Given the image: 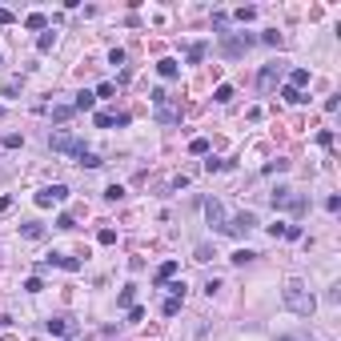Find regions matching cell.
Instances as JSON below:
<instances>
[{
    "mask_svg": "<svg viewBox=\"0 0 341 341\" xmlns=\"http://www.w3.org/2000/svg\"><path fill=\"white\" fill-rule=\"evenodd\" d=\"M281 237H289V241H297V237H301V225H285V233Z\"/></svg>",
    "mask_w": 341,
    "mask_h": 341,
    "instance_id": "cell-41",
    "label": "cell"
},
{
    "mask_svg": "<svg viewBox=\"0 0 341 341\" xmlns=\"http://www.w3.org/2000/svg\"><path fill=\"white\" fill-rule=\"evenodd\" d=\"M97 241H101V245H116V233H113V229H101Z\"/></svg>",
    "mask_w": 341,
    "mask_h": 341,
    "instance_id": "cell-30",
    "label": "cell"
},
{
    "mask_svg": "<svg viewBox=\"0 0 341 341\" xmlns=\"http://www.w3.org/2000/svg\"><path fill=\"white\" fill-rule=\"evenodd\" d=\"M213 101H217V105H229V101H233V84H217Z\"/></svg>",
    "mask_w": 341,
    "mask_h": 341,
    "instance_id": "cell-20",
    "label": "cell"
},
{
    "mask_svg": "<svg viewBox=\"0 0 341 341\" xmlns=\"http://www.w3.org/2000/svg\"><path fill=\"white\" fill-rule=\"evenodd\" d=\"M68 116H72V105H57V109H53V120H57V124H64Z\"/></svg>",
    "mask_w": 341,
    "mask_h": 341,
    "instance_id": "cell-25",
    "label": "cell"
},
{
    "mask_svg": "<svg viewBox=\"0 0 341 341\" xmlns=\"http://www.w3.org/2000/svg\"><path fill=\"white\" fill-rule=\"evenodd\" d=\"M177 313H181V301L169 297V301H165V317H177Z\"/></svg>",
    "mask_w": 341,
    "mask_h": 341,
    "instance_id": "cell-31",
    "label": "cell"
},
{
    "mask_svg": "<svg viewBox=\"0 0 341 341\" xmlns=\"http://www.w3.org/2000/svg\"><path fill=\"white\" fill-rule=\"evenodd\" d=\"M277 72H281V64H277V60H273V64H265V68H261V76H257V84L269 93V89L277 84Z\"/></svg>",
    "mask_w": 341,
    "mask_h": 341,
    "instance_id": "cell-9",
    "label": "cell"
},
{
    "mask_svg": "<svg viewBox=\"0 0 341 341\" xmlns=\"http://www.w3.org/2000/svg\"><path fill=\"white\" fill-rule=\"evenodd\" d=\"M64 197H68V189H64V185H49V189H40V193H36V205H40V209H49V205H60Z\"/></svg>",
    "mask_w": 341,
    "mask_h": 341,
    "instance_id": "cell-6",
    "label": "cell"
},
{
    "mask_svg": "<svg viewBox=\"0 0 341 341\" xmlns=\"http://www.w3.org/2000/svg\"><path fill=\"white\" fill-rule=\"evenodd\" d=\"M253 16H257V8H237V20H241V24H249Z\"/></svg>",
    "mask_w": 341,
    "mask_h": 341,
    "instance_id": "cell-32",
    "label": "cell"
},
{
    "mask_svg": "<svg viewBox=\"0 0 341 341\" xmlns=\"http://www.w3.org/2000/svg\"><path fill=\"white\" fill-rule=\"evenodd\" d=\"M24 289H28V293H40L45 285H40V277H28V281H24Z\"/></svg>",
    "mask_w": 341,
    "mask_h": 341,
    "instance_id": "cell-40",
    "label": "cell"
},
{
    "mask_svg": "<svg viewBox=\"0 0 341 341\" xmlns=\"http://www.w3.org/2000/svg\"><path fill=\"white\" fill-rule=\"evenodd\" d=\"M205 57V40H197V45H189V60H193V64H197V60Z\"/></svg>",
    "mask_w": 341,
    "mask_h": 341,
    "instance_id": "cell-28",
    "label": "cell"
},
{
    "mask_svg": "<svg viewBox=\"0 0 341 341\" xmlns=\"http://www.w3.org/2000/svg\"><path fill=\"white\" fill-rule=\"evenodd\" d=\"M80 165H84V169H101V165H105V161H101V157H97V153H80Z\"/></svg>",
    "mask_w": 341,
    "mask_h": 341,
    "instance_id": "cell-24",
    "label": "cell"
},
{
    "mask_svg": "<svg viewBox=\"0 0 341 341\" xmlns=\"http://www.w3.org/2000/svg\"><path fill=\"white\" fill-rule=\"evenodd\" d=\"M213 257H217V253H213L209 245H201V249H197V261H213Z\"/></svg>",
    "mask_w": 341,
    "mask_h": 341,
    "instance_id": "cell-39",
    "label": "cell"
},
{
    "mask_svg": "<svg viewBox=\"0 0 341 341\" xmlns=\"http://www.w3.org/2000/svg\"><path fill=\"white\" fill-rule=\"evenodd\" d=\"M53 45H57V32H53V28H49V32H40L36 49H40V53H53Z\"/></svg>",
    "mask_w": 341,
    "mask_h": 341,
    "instance_id": "cell-18",
    "label": "cell"
},
{
    "mask_svg": "<svg viewBox=\"0 0 341 341\" xmlns=\"http://www.w3.org/2000/svg\"><path fill=\"white\" fill-rule=\"evenodd\" d=\"M109 64H124V49H113V53H109Z\"/></svg>",
    "mask_w": 341,
    "mask_h": 341,
    "instance_id": "cell-42",
    "label": "cell"
},
{
    "mask_svg": "<svg viewBox=\"0 0 341 341\" xmlns=\"http://www.w3.org/2000/svg\"><path fill=\"white\" fill-rule=\"evenodd\" d=\"M24 28H32V32H40V28H49V20H45V12H28V16H24Z\"/></svg>",
    "mask_w": 341,
    "mask_h": 341,
    "instance_id": "cell-14",
    "label": "cell"
},
{
    "mask_svg": "<svg viewBox=\"0 0 341 341\" xmlns=\"http://www.w3.org/2000/svg\"><path fill=\"white\" fill-rule=\"evenodd\" d=\"M253 257H257V253H253V249H237V253H233V257H229V261H233V265H249V261H253Z\"/></svg>",
    "mask_w": 341,
    "mask_h": 341,
    "instance_id": "cell-23",
    "label": "cell"
},
{
    "mask_svg": "<svg viewBox=\"0 0 341 341\" xmlns=\"http://www.w3.org/2000/svg\"><path fill=\"white\" fill-rule=\"evenodd\" d=\"M133 297H137V289H133V285H124V289H120V297H116V305H133Z\"/></svg>",
    "mask_w": 341,
    "mask_h": 341,
    "instance_id": "cell-27",
    "label": "cell"
},
{
    "mask_svg": "<svg viewBox=\"0 0 341 341\" xmlns=\"http://www.w3.org/2000/svg\"><path fill=\"white\" fill-rule=\"evenodd\" d=\"M20 233H24L28 241H40V237H45V225H40V221H28V225H20Z\"/></svg>",
    "mask_w": 341,
    "mask_h": 341,
    "instance_id": "cell-15",
    "label": "cell"
},
{
    "mask_svg": "<svg viewBox=\"0 0 341 341\" xmlns=\"http://www.w3.org/2000/svg\"><path fill=\"white\" fill-rule=\"evenodd\" d=\"M0 60H4V57H0Z\"/></svg>",
    "mask_w": 341,
    "mask_h": 341,
    "instance_id": "cell-44",
    "label": "cell"
},
{
    "mask_svg": "<svg viewBox=\"0 0 341 341\" xmlns=\"http://www.w3.org/2000/svg\"><path fill=\"white\" fill-rule=\"evenodd\" d=\"M253 229H257V217H253V213H237L233 221H225L229 237H245V233H253Z\"/></svg>",
    "mask_w": 341,
    "mask_h": 341,
    "instance_id": "cell-4",
    "label": "cell"
},
{
    "mask_svg": "<svg viewBox=\"0 0 341 341\" xmlns=\"http://www.w3.org/2000/svg\"><path fill=\"white\" fill-rule=\"evenodd\" d=\"M281 301L297 313V317H313V309H317V301H313V293L305 289L301 281H289L285 285V293H281Z\"/></svg>",
    "mask_w": 341,
    "mask_h": 341,
    "instance_id": "cell-1",
    "label": "cell"
},
{
    "mask_svg": "<svg viewBox=\"0 0 341 341\" xmlns=\"http://www.w3.org/2000/svg\"><path fill=\"white\" fill-rule=\"evenodd\" d=\"M113 124H129V113H97V129H113Z\"/></svg>",
    "mask_w": 341,
    "mask_h": 341,
    "instance_id": "cell-12",
    "label": "cell"
},
{
    "mask_svg": "<svg viewBox=\"0 0 341 341\" xmlns=\"http://www.w3.org/2000/svg\"><path fill=\"white\" fill-rule=\"evenodd\" d=\"M253 40L257 36H249V32H221V53L225 57H241V53L253 49Z\"/></svg>",
    "mask_w": 341,
    "mask_h": 341,
    "instance_id": "cell-2",
    "label": "cell"
},
{
    "mask_svg": "<svg viewBox=\"0 0 341 341\" xmlns=\"http://www.w3.org/2000/svg\"><path fill=\"white\" fill-rule=\"evenodd\" d=\"M169 293L177 297V301H185V281H173V285H169Z\"/></svg>",
    "mask_w": 341,
    "mask_h": 341,
    "instance_id": "cell-35",
    "label": "cell"
},
{
    "mask_svg": "<svg viewBox=\"0 0 341 341\" xmlns=\"http://www.w3.org/2000/svg\"><path fill=\"white\" fill-rule=\"evenodd\" d=\"M49 149H53V153H72V157H80V153H84V145H80L72 133H64V129L49 137Z\"/></svg>",
    "mask_w": 341,
    "mask_h": 341,
    "instance_id": "cell-3",
    "label": "cell"
},
{
    "mask_svg": "<svg viewBox=\"0 0 341 341\" xmlns=\"http://www.w3.org/2000/svg\"><path fill=\"white\" fill-rule=\"evenodd\" d=\"M189 153L205 157V153H209V141H205V137H193V141H189Z\"/></svg>",
    "mask_w": 341,
    "mask_h": 341,
    "instance_id": "cell-22",
    "label": "cell"
},
{
    "mask_svg": "<svg viewBox=\"0 0 341 341\" xmlns=\"http://www.w3.org/2000/svg\"><path fill=\"white\" fill-rule=\"evenodd\" d=\"M105 197H109V201H120V197H124V189H120V185H109V189H105Z\"/></svg>",
    "mask_w": 341,
    "mask_h": 341,
    "instance_id": "cell-34",
    "label": "cell"
},
{
    "mask_svg": "<svg viewBox=\"0 0 341 341\" xmlns=\"http://www.w3.org/2000/svg\"><path fill=\"white\" fill-rule=\"evenodd\" d=\"M289 169V161H269V165H265V173H285Z\"/></svg>",
    "mask_w": 341,
    "mask_h": 341,
    "instance_id": "cell-36",
    "label": "cell"
},
{
    "mask_svg": "<svg viewBox=\"0 0 341 341\" xmlns=\"http://www.w3.org/2000/svg\"><path fill=\"white\" fill-rule=\"evenodd\" d=\"M317 145H325V149H329V145H333V133H329V129H321V133H317Z\"/></svg>",
    "mask_w": 341,
    "mask_h": 341,
    "instance_id": "cell-38",
    "label": "cell"
},
{
    "mask_svg": "<svg viewBox=\"0 0 341 341\" xmlns=\"http://www.w3.org/2000/svg\"><path fill=\"white\" fill-rule=\"evenodd\" d=\"M217 169H225V161H221V157H209V161H205V173H217Z\"/></svg>",
    "mask_w": 341,
    "mask_h": 341,
    "instance_id": "cell-33",
    "label": "cell"
},
{
    "mask_svg": "<svg viewBox=\"0 0 341 341\" xmlns=\"http://www.w3.org/2000/svg\"><path fill=\"white\" fill-rule=\"evenodd\" d=\"M93 109H97V97H93L89 89H80L76 101H72V113H93Z\"/></svg>",
    "mask_w": 341,
    "mask_h": 341,
    "instance_id": "cell-10",
    "label": "cell"
},
{
    "mask_svg": "<svg viewBox=\"0 0 341 341\" xmlns=\"http://www.w3.org/2000/svg\"><path fill=\"white\" fill-rule=\"evenodd\" d=\"M153 105H157V120H161V124H177V120H181V109L169 105V97H165V101H153Z\"/></svg>",
    "mask_w": 341,
    "mask_h": 341,
    "instance_id": "cell-8",
    "label": "cell"
},
{
    "mask_svg": "<svg viewBox=\"0 0 341 341\" xmlns=\"http://www.w3.org/2000/svg\"><path fill=\"white\" fill-rule=\"evenodd\" d=\"M0 341H8V337H0Z\"/></svg>",
    "mask_w": 341,
    "mask_h": 341,
    "instance_id": "cell-43",
    "label": "cell"
},
{
    "mask_svg": "<svg viewBox=\"0 0 341 341\" xmlns=\"http://www.w3.org/2000/svg\"><path fill=\"white\" fill-rule=\"evenodd\" d=\"M261 40H265V45H273V49H281V32H277V28H269V32H261Z\"/></svg>",
    "mask_w": 341,
    "mask_h": 341,
    "instance_id": "cell-26",
    "label": "cell"
},
{
    "mask_svg": "<svg viewBox=\"0 0 341 341\" xmlns=\"http://www.w3.org/2000/svg\"><path fill=\"white\" fill-rule=\"evenodd\" d=\"M45 265H60V269H68V273H76L80 269V257H64V253H53Z\"/></svg>",
    "mask_w": 341,
    "mask_h": 341,
    "instance_id": "cell-11",
    "label": "cell"
},
{
    "mask_svg": "<svg viewBox=\"0 0 341 341\" xmlns=\"http://www.w3.org/2000/svg\"><path fill=\"white\" fill-rule=\"evenodd\" d=\"M205 217H209V225L217 229V233H225V205H221V201L209 197V201H205Z\"/></svg>",
    "mask_w": 341,
    "mask_h": 341,
    "instance_id": "cell-7",
    "label": "cell"
},
{
    "mask_svg": "<svg viewBox=\"0 0 341 341\" xmlns=\"http://www.w3.org/2000/svg\"><path fill=\"white\" fill-rule=\"evenodd\" d=\"M305 84H309V68H293V80H289V89H297V93H301Z\"/></svg>",
    "mask_w": 341,
    "mask_h": 341,
    "instance_id": "cell-17",
    "label": "cell"
},
{
    "mask_svg": "<svg viewBox=\"0 0 341 341\" xmlns=\"http://www.w3.org/2000/svg\"><path fill=\"white\" fill-rule=\"evenodd\" d=\"M20 145H24L20 133H8V137H4V149H20Z\"/></svg>",
    "mask_w": 341,
    "mask_h": 341,
    "instance_id": "cell-29",
    "label": "cell"
},
{
    "mask_svg": "<svg viewBox=\"0 0 341 341\" xmlns=\"http://www.w3.org/2000/svg\"><path fill=\"white\" fill-rule=\"evenodd\" d=\"M281 97H285V101H289V105H305V101H309L305 93H297V89H289V84H285V89H281Z\"/></svg>",
    "mask_w": 341,
    "mask_h": 341,
    "instance_id": "cell-19",
    "label": "cell"
},
{
    "mask_svg": "<svg viewBox=\"0 0 341 341\" xmlns=\"http://www.w3.org/2000/svg\"><path fill=\"white\" fill-rule=\"evenodd\" d=\"M45 325H49V333H53V337L68 333V321H64V317H53V321H45Z\"/></svg>",
    "mask_w": 341,
    "mask_h": 341,
    "instance_id": "cell-21",
    "label": "cell"
},
{
    "mask_svg": "<svg viewBox=\"0 0 341 341\" xmlns=\"http://www.w3.org/2000/svg\"><path fill=\"white\" fill-rule=\"evenodd\" d=\"M57 229H76V221H72L68 213H60V217H57Z\"/></svg>",
    "mask_w": 341,
    "mask_h": 341,
    "instance_id": "cell-37",
    "label": "cell"
},
{
    "mask_svg": "<svg viewBox=\"0 0 341 341\" xmlns=\"http://www.w3.org/2000/svg\"><path fill=\"white\" fill-rule=\"evenodd\" d=\"M273 209H293V213H301V209H305V197H297L293 189H277V193H273Z\"/></svg>",
    "mask_w": 341,
    "mask_h": 341,
    "instance_id": "cell-5",
    "label": "cell"
},
{
    "mask_svg": "<svg viewBox=\"0 0 341 341\" xmlns=\"http://www.w3.org/2000/svg\"><path fill=\"white\" fill-rule=\"evenodd\" d=\"M157 72H161L165 80H173V76L181 72V64H177V60H173V57H165V60H157Z\"/></svg>",
    "mask_w": 341,
    "mask_h": 341,
    "instance_id": "cell-13",
    "label": "cell"
},
{
    "mask_svg": "<svg viewBox=\"0 0 341 341\" xmlns=\"http://www.w3.org/2000/svg\"><path fill=\"white\" fill-rule=\"evenodd\" d=\"M177 269H181L177 261H165V265L157 269V281H161V285H165V281H173V277H177Z\"/></svg>",
    "mask_w": 341,
    "mask_h": 341,
    "instance_id": "cell-16",
    "label": "cell"
}]
</instances>
